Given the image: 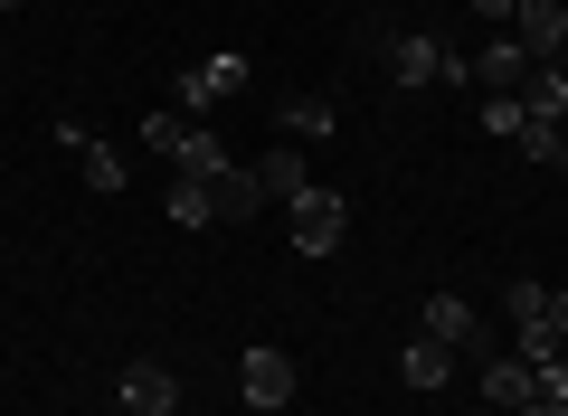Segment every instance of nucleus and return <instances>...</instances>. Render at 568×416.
Segmentation results:
<instances>
[{
    "label": "nucleus",
    "mask_w": 568,
    "mask_h": 416,
    "mask_svg": "<svg viewBox=\"0 0 568 416\" xmlns=\"http://www.w3.org/2000/svg\"><path fill=\"white\" fill-rule=\"evenodd\" d=\"M549 67H559V77H568V39H559V58H549Z\"/></svg>",
    "instance_id": "nucleus-25"
},
{
    "label": "nucleus",
    "mask_w": 568,
    "mask_h": 416,
    "mask_svg": "<svg viewBox=\"0 0 568 416\" xmlns=\"http://www.w3.org/2000/svg\"><path fill=\"white\" fill-rule=\"evenodd\" d=\"M388 77H398V85H455V77H465V58H455L446 39L407 29V39H388Z\"/></svg>",
    "instance_id": "nucleus-4"
},
{
    "label": "nucleus",
    "mask_w": 568,
    "mask_h": 416,
    "mask_svg": "<svg viewBox=\"0 0 568 416\" xmlns=\"http://www.w3.org/2000/svg\"><path fill=\"white\" fill-rule=\"evenodd\" d=\"M511 416H568V397H530V407H511Z\"/></svg>",
    "instance_id": "nucleus-24"
},
{
    "label": "nucleus",
    "mask_w": 568,
    "mask_h": 416,
    "mask_svg": "<svg viewBox=\"0 0 568 416\" xmlns=\"http://www.w3.org/2000/svg\"><path fill=\"white\" fill-rule=\"evenodd\" d=\"M549 332L568 341V284H549Z\"/></svg>",
    "instance_id": "nucleus-22"
},
{
    "label": "nucleus",
    "mask_w": 568,
    "mask_h": 416,
    "mask_svg": "<svg viewBox=\"0 0 568 416\" xmlns=\"http://www.w3.org/2000/svg\"><path fill=\"white\" fill-rule=\"evenodd\" d=\"M256 416H284V407H256Z\"/></svg>",
    "instance_id": "nucleus-28"
},
{
    "label": "nucleus",
    "mask_w": 568,
    "mask_h": 416,
    "mask_svg": "<svg viewBox=\"0 0 568 416\" xmlns=\"http://www.w3.org/2000/svg\"><path fill=\"white\" fill-rule=\"evenodd\" d=\"M474 20H493V29H511V0H474Z\"/></svg>",
    "instance_id": "nucleus-23"
},
{
    "label": "nucleus",
    "mask_w": 568,
    "mask_h": 416,
    "mask_svg": "<svg viewBox=\"0 0 568 416\" xmlns=\"http://www.w3.org/2000/svg\"><path fill=\"white\" fill-rule=\"evenodd\" d=\"M530 397H540V388H530V359H511V351H493L484 359V407H530Z\"/></svg>",
    "instance_id": "nucleus-12"
},
{
    "label": "nucleus",
    "mask_w": 568,
    "mask_h": 416,
    "mask_svg": "<svg viewBox=\"0 0 568 416\" xmlns=\"http://www.w3.org/2000/svg\"><path fill=\"white\" fill-rule=\"evenodd\" d=\"M142 142H152L181 180H219L227 171V142L209 133V123H190V114H152V123H142Z\"/></svg>",
    "instance_id": "nucleus-1"
},
{
    "label": "nucleus",
    "mask_w": 568,
    "mask_h": 416,
    "mask_svg": "<svg viewBox=\"0 0 568 416\" xmlns=\"http://www.w3.org/2000/svg\"><path fill=\"white\" fill-rule=\"evenodd\" d=\"M446 369H455V351H446V341H426V332L398 351V378H407L417 397H426V388H446Z\"/></svg>",
    "instance_id": "nucleus-14"
},
{
    "label": "nucleus",
    "mask_w": 568,
    "mask_h": 416,
    "mask_svg": "<svg viewBox=\"0 0 568 416\" xmlns=\"http://www.w3.org/2000/svg\"><path fill=\"white\" fill-rule=\"evenodd\" d=\"M474 416H503V407H474Z\"/></svg>",
    "instance_id": "nucleus-27"
},
{
    "label": "nucleus",
    "mask_w": 568,
    "mask_h": 416,
    "mask_svg": "<svg viewBox=\"0 0 568 416\" xmlns=\"http://www.w3.org/2000/svg\"><path fill=\"white\" fill-rule=\"evenodd\" d=\"M530 67H540V58H530V48L511 39V29H493V39L465 58V85H484V95H521V77H530Z\"/></svg>",
    "instance_id": "nucleus-5"
},
{
    "label": "nucleus",
    "mask_w": 568,
    "mask_h": 416,
    "mask_svg": "<svg viewBox=\"0 0 568 416\" xmlns=\"http://www.w3.org/2000/svg\"><path fill=\"white\" fill-rule=\"evenodd\" d=\"M58 152L77 161V180H85V190H95V199H114V190H123V161L104 152V142L85 133V123H58Z\"/></svg>",
    "instance_id": "nucleus-9"
},
{
    "label": "nucleus",
    "mask_w": 568,
    "mask_h": 416,
    "mask_svg": "<svg viewBox=\"0 0 568 416\" xmlns=\"http://www.w3.org/2000/svg\"><path fill=\"white\" fill-rule=\"evenodd\" d=\"M417 332H426V341H446V351H474V359L503 351V341H493V322L474 313L465 294H426V322H417Z\"/></svg>",
    "instance_id": "nucleus-3"
},
{
    "label": "nucleus",
    "mask_w": 568,
    "mask_h": 416,
    "mask_svg": "<svg viewBox=\"0 0 568 416\" xmlns=\"http://www.w3.org/2000/svg\"><path fill=\"white\" fill-rule=\"evenodd\" d=\"M342 227H351V209H342V190H323V180L284 199V237H294V256H332Z\"/></svg>",
    "instance_id": "nucleus-2"
},
{
    "label": "nucleus",
    "mask_w": 568,
    "mask_h": 416,
    "mask_svg": "<svg viewBox=\"0 0 568 416\" xmlns=\"http://www.w3.org/2000/svg\"><path fill=\"white\" fill-rule=\"evenodd\" d=\"M511 303V332H530V322H549V284H503Z\"/></svg>",
    "instance_id": "nucleus-19"
},
{
    "label": "nucleus",
    "mask_w": 568,
    "mask_h": 416,
    "mask_svg": "<svg viewBox=\"0 0 568 416\" xmlns=\"http://www.w3.org/2000/svg\"><path fill=\"white\" fill-rule=\"evenodd\" d=\"M521 114H530V123H568V77H559L549 58L521 77Z\"/></svg>",
    "instance_id": "nucleus-13"
},
{
    "label": "nucleus",
    "mask_w": 568,
    "mask_h": 416,
    "mask_svg": "<svg viewBox=\"0 0 568 416\" xmlns=\"http://www.w3.org/2000/svg\"><path fill=\"white\" fill-rule=\"evenodd\" d=\"M511 39H521L530 58H559V39H568V0H511Z\"/></svg>",
    "instance_id": "nucleus-10"
},
{
    "label": "nucleus",
    "mask_w": 568,
    "mask_h": 416,
    "mask_svg": "<svg viewBox=\"0 0 568 416\" xmlns=\"http://www.w3.org/2000/svg\"><path fill=\"white\" fill-rule=\"evenodd\" d=\"M237 388H246V416L256 407H294V359H284L275 341H256V351L237 359Z\"/></svg>",
    "instance_id": "nucleus-6"
},
{
    "label": "nucleus",
    "mask_w": 568,
    "mask_h": 416,
    "mask_svg": "<svg viewBox=\"0 0 568 416\" xmlns=\"http://www.w3.org/2000/svg\"><path fill=\"white\" fill-rule=\"evenodd\" d=\"M123 416H181V378H171V359H133V369H123Z\"/></svg>",
    "instance_id": "nucleus-7"
},
{
    "label": "nucleus",
    "mask_w": 568,
    "mask_h": 416,
    "mask_svg": "<svg viewBox=\"0 0 568 416\" xmlns=\"http://www.w3.org/2000/svg\"><path fill=\"white\" fill-rule=\"evenodd\" d=\"M521 161H540V171H568V123H530V133H521Z\"/></svg>",
    "instance_id": "nucleus-18"
},
{
    "label": "nucleus",
    "mask_w": 568,
    "mask_h": 416,
    "mask_svg": "<svg viewBox=\"0 0 568 416\" xmlns=\"http://www.w3.org/2000/svg\"><path fill=\"white\" fill-rule=\"evenodd\" d=\"M256 180H265V199H294V190H313V171H304V142H275V152L256 161Z\"/></svg>",
    "instance_id": "nucleus-15"
},
{
    "label": "nucleus",
    "mask_w": 568,
    "mask_h": 416,
    "mask_svg": "<svg viewBox=\"0 0 568 416\" xmlns=\"http://www.w3.org/2000/svg\"><path fill=\"white\" fill-rule=\"evenodd\" d=\"M162 219H171V227H219V219H209V180H181V171H171Z\"/></svg>",
    "instance_id": "nucleus-16"
},
{
    "label": "nucleus",
    "mask_w": 568,
    "mask_h": 416,
    "mask_svg": "<svg viewBox=\"0 0 568 416\" xmlns=\"http://www.w3.org/2000/svg\"><path fill=\"white\" fill-rule=\"evenodd\" d=\"M10 10H20V0H0V20H10Z\"/></svg>",
    "instance_id": "nucleus-26"
},
{
    "label": "nucleus",
    "mask_w": 568,
    "mask_h": 416,
    "mask_svg": "<svg viewBox=\"0 0 568 416\" xmlns=\"http://www.w3.org/2000/svg\"><path fill=\"white\" fill-rule=\"evenodd\" d=\"M530 388H540V397H568V359H540V369H530Z\"/></svg>",
    "instance_id": "nucleus-21"
},
{
    "label": "nucleus",
    "mask_w": 568,
    "mask_h": 416,
    "mask_svg": "<svg viewBox=\"0 0 568 416\" xmlns=\"http://www.w3.org/2000/svg\"><path fill=\"white\" fill-rule=\"evenodd\" d=\"M237 85H246V58H209V67H190V77H181V104H171V114H190V123H200L209 104H227Z\"/></svg>",
    "instance_id": "nucleus-8"
},
{
    "label": "nucleus",
    "mask_w": 568,
    "mask_h": 416,
    "mask_svg": "<svg viewBox=\"0 0 568 416\" xmlns=\"http://www.w3.org/2000/svg\"><path fill=\"white\" fill-rule=\"evenodd\" d=\"M256 209H265V180L227 161V171L209 180V219H219V227H246V219H256Z\"/></svg>",
    "instance_id": "nucleus-11"
},
{
    "label": "nucleus",
    "mask_w": 568,
    "mask_h": 416,
    "mask_svg": "<svg viewBox=\"0 0 568 416\" xmlns=\"http://www.w3.org/2000/svg\"><path fill=\"white\" fill-rule=\"evenodd\" d=\"M484 133H503V142H521V133H530V114H521V95H484Z\"/></svg>",
    "instance_id": "nucleus-20"
},
{
    "label": "nucleus",
    "mask_w": 568,
    "mask_h": 416,
    "mask_svg": "<svg viewBox=\"0 0 568 416\" xmlns=\"http://www.w3.org/2000/svg\"><path fill=\"white\" fill-rule=\"evenodd\" d=\"M284 142H332V95H294L284 104Z\"/></svg>",
    "instance_id": "nucleus-17"
}]
</instances>
